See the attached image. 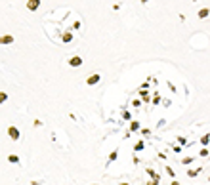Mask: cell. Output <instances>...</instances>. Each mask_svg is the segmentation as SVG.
<instances>
[{
  "mask_svg": "<svg viewBox=\"0 0 210 185\" xmlns=\"http://www.w3.org/2000/svg\"><path fill=\"white\" fill-rule=\"evenodd\" d=\"M99 80H101L99 73H94V74H90V76L86 78V84H88V86H96V84H98Z\"/></svg>",
  "mask_w": 210,
  "mask_h": 185,
  "instance_id": "obj_1",
  "label": "cell"
},
{
  "mask_svg": "<svg viewBox=\"0 0 210 185\" xmlns=\"http://www.w3.org/2000/svg\"><path fill=\"white\" fill-rule=\"evenodd\" d=\"M8 136H10V139H13V141H17L21 134H19V130H17L15 126H10V128H8Z\"/></svg>",
  "mask_w": 210,
  "mask_h": 185,
  "instance_id": "obj_2",
  "label": "cell"
},
{
  "mask_svg": "<svg viewBox=\"0 0 210 185\" xmlns=\"http://www.w3.org/2000/svg\"><path fill=\"white\" fill-rule=\"evenodd\" d=\"M69 65H71V67H80V65H82V57L73 56L71 59H69Z\"/></svg>",
  "mask_w": 210,
  "mask_h": 185,
  "instance_id": "obj_3",
  "label": "cell"
},
{
  "mask_svg": "<svg viewBox=\"0 0 210 185\" xmlns=\"http://www.w3.org/2000/svg\"><path fill=\"white\" fill-rule=\"evenodd\" d=\"M38 6H40V0H29V2H27V8H29L31 12H34Z\"/></svg>",
  "mask_w": 210,
  "mask_h": 185,
  "instance_id": "obj_4",
  "label": "cell"
},
{
  "mask_svg": "<svg viewBox=\"0 0 210 185\" xmlns=\"http://www.w3.org/2000/svg\"><path fill=\"white\" fill-rule=\"evenodd\" d=\"M139 128H142V126H139L137 120H130V132H137Z\"/></svg>",
  "mask_w": 210,
  "mask_h": 185,
  "instance_id": "obj_5",
  "label": "cell"
},
{
  "mask_svg": "<svg viewBox=\"0 0 210 185\" xmlns=\"http://www.w3.org/2000/svg\"><path fill=\"white\" fill-rule=\"evenodd\" d=\"M201 170H202V168H197V170H187V176H189V177H197Z\"/></svg>",
  "mask_w": 210,
  "mask_h": 185,
  "instance_id": "obj_6",
  "label": "cell"
},
{
  "mask_svg": "<svg viewBox=\"0 0 210 185\" xmlns=\"http://www.w3.org/2000/svg\"><path fill=\"white\" fill-rule=\"evenodd\" d=\"M143 149H145V141H137L134 145V151H143Z\"/></svg>",
  "mask_w": 210,
  "mask_h": 185,
  "instance_id": "obj_7",
  "label": "cell"
},
{
  "mask_svg": "<svg viewBox=\"0 0 210 185\" xmlns=\"http://www.w3.org/2000/svg\"><path fill=\"white\" fill-rule=\"evenodd\" d=\"M208 10H206V8H202V10H199V19H204L206 17V15H208Z\"/></svg>",
  "mask_w": 210,
  "mask_h": 185,
  "instance_id": "obj_8",
  "label": "cell"
},
{
  "mask_svg": "<svg viewBox=\"0 0 210 185\" xmlns=\"http://www.w3.org/2000/svg\"><path fill=\"white\" fill-rule=\"evenodd\" d=\"M12 42H13V38H12L10 35H4V36H2V44H12Z\"/></svg>",
  "mask_w": 210,
  "mask_h": 185,
  "instance_id": "obj_9",
  "label": "cell"
},
{
  "mask_svg": "<svg viewBox=\"0 0 210 185\" xmlns=\"http://www.w3.org/2000/svg\"><path fill=\"white\" fill-rule=\"evenodd\" d=\"M201 143H202V145H208V143H210V134L202 136V138H201Z\"/></svg>",
  "mask_w": 210,
  "mask_h": 185,
  "instance_id": "obj_10",
  "label": "cell"
},
{
  "mask_svg": "<svg viewBox=\"0 0 210 185\" xmlns=\"http://www.w3.org/2000/svg\"><path fill=\"white\" fill-rule=\"evenodd\" d=\"M8 160H10L12 164H17V162H19V156H17V155H10V156H8Z\"/></svg>",
  "mask_w": 210,
  "mask_h": 185,
  "instance_id": "obj_11",
  "label": "cell"
},
{
  "mask_svg": "<svg viewBox=\"0 0 210 185\" xmlns=\"http://www.w3.org/2000/svg\"><path fill=\"white\" fill-rule=\"evenodd\" d=\"M119 158V151H113L111 155H109V160H116Z\"/></svg>",
  "mask_w": 210,
  "mask_h": 185,
  "instance_id": "obj_12",
  "label": "cell"
},
{
  "mask_svg": "<svg viewBox=\"0 0 210 185\" xmlns=\"http://www.w3.org/2000/svg\"><path fill=\"white\" fill-rule=\"evenodd\" d=\"M166 172H168V176H172V177L176 176V172H174V168H170V166H166Z\"/></svg>",
  "mask_w": 210,
  "mask_h": 185,
  "instance_id": "obj_13",
  "label": "cell"
},
{
  "mask_svg": "<svg viewBox=\"0 0 210 185\" xmlns=\"http://www.w3.org/2000/svg\"><path fill=\"white\" fill-rule=\"evenodd\" d=\"M122 118H124V120H132V116H130V113H128V111L122 113Z\"/></svg>",
  "mask_w": 210,
  "mask_h": 185,
  "instance_id": "obj_14",
  "label": "cell"
},
{
  "mask_svg": "<svg viewBox=\"0 0 210 185\" xmlns=\"http://www.w3.org/2000/svg\"><path fill=\"white\" fill-rule=\"evenodd\" d=\"M181 162H183V164H191V162H193V156H185Z\"/></svg>",
  "mask_w": 210,
  "mask_h": 185,
  "instance_id": "obj_15",
  "label": "cell"
},
{
  "mask_svg": "<svg viewBox=\"0 0 210 185\" xmlns=\"http://www.w3.org/2000/svg\"><path fill=\"white\" fill-rule=\"evenodd\" d=\"M159 183H160V179H155V177L151 181H147V185H159Z\"/></svg>",
  "mask_w": 210,
  "mask_h": 185,
  "instance_id": "obj_16",
  "label": "cell"
},
{
  "mask_svg": "<svg viewBox=\"0 0 210 185\" xmlns=\"http://www.w3.org/2000/svg\"><path fill=\"white\" fill-rule=\"evenodd\" d=\"M142 136H151V130L149 128H142Z\"/></svg>",
  "mask_w": 210,
  "mask_h": 185,
  "instance_id": "obj_17",
  "label": "cell"
},
{
  "mask_svg": "<svg viewBox=\"0 0 210 185\" xmlns=\"http://www.w3.org/2000/svg\"><path fill=\"white\" fill-rule=\"evenodd\" d=\"M71 38H73V36H71V33H69V35H63V40H65V42H71Z\"/></svg>",
  "mask_w": 210,
  "mask_h": 185,
  "instance_id": "obj_18",
  "label": "cell"
},
{
  "mask_svg": "<svg viewBox=\"0 0 210 185\" xmlns=\"http://www.w3.org/2000/svg\"><path fill=\"white\" fill-rule=\"evenodd\" d=\"M201 156H208V149H201V153H199Z\"/></svg>",
  "mask_w": 210,
  "mask_h": 185,
  "instance_id": "obj_19",
  "label": "cell"
},
{
  "mask_svg": "<svg viewBox=\"0 0 210 185\" xmlns=\"http://www.w3.org/2000/svg\"><path fill=\"white\" fill-rule=\"evenodd\" d=\"M137 94H139V97H143V99L147 97V92H143V90H139V92H137Z\"/></svg>",
  "mask_w": 210,
  "mask_h": 185,
  "instance_id": "obj_20",
  "label": "cell"
},
{
  "mask_svg": "<svg viewBox=\"0 0 210 185\" xmlns=\"http://www.w3.org/2000/svg\"><path fill=\"white\" fill-rule=\"evenodd\" d=\"M178 141H180V145H185V143H187V139H185V138H178Z\"/></svg>",
  "mask_w": 210,
  "mask_h": 185,
  "instance_id": "obj_21",
  "label": "cell"
},
{
  "mask_svg": "<svg viewBox=\"0 0 210 185\" xmlns=\"http://www.w3.org/2000/svg\"><path fill=\"white\" fill-rule=\"evenodd\" d=\"M159 101H160V97H159V95H155V99H153V105H159Z\"/></svg>",
  "mask_w": 210,
  "mask_h": 185,
  "instance_id": "obj_22",
  "label": "cell"
},
{
  "mask_svg": "<svg viewBox=\"0 0 210 185\" xmlns=\"http://www.w3.org/2000/svg\"><path fill=\"white\" fill-rule=\"evenodd\" d=\"M132 105H134V107H139V105H142V101H139V99H136V101H132Z\"/></svg>",
  "mask_w": 210,
  "mask_h": 185,
  "instance_id": "obj_23",
  "label": "cell"
},
{
  "mask_svg": "<svg viewBox=\"0 0 210 185\" xmlns=\"http://www.w3.org/2000/svg\"><path fill=\"white\" fill-rule=\"evenodd\" d=\"M174 151H176V153H181V145H174Z\"/></svg>",
  "mask_w": 210,
  "mask_h": 185,
  "instance_id": "obj_24",
  "label": "cell"
},
{
  "mask_svg": "<svg viewBox=\"0 0 210 185\" xmlns=\"http://www.w3.org/2000/svg\"><path fill=\"white\" fill-rule=\"evenodd\" d=\"M170 185H180V183H178V181H176V179H174V181H172V183H170Z\"/></svg>",
  "mask_w": 210,
  "mask_h": 185,
  "instance_id": "obj_25",
  "label": "cell"
},
{
  "mask_svg": "<svg viewBox=\"0 0 210 185\" xmlns=\"http://www.w3.org/2000/svg\"><path fill=\"white\" fill-rule=\"evenodd\" d=\"M120 185H130V183H120Z\"/></svg>",
  "mask_w": 210,
  "mask_h": 185,
  "instance_id": "obj_26",
  "label": "cell"
}]
</instances>
